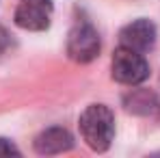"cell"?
Listing matches in <instances>:
<instances>
[{
	"label": "cell",
	"mask_w": 160,
	"mask_h": 158,
	"mask_svg": "<svg viewBox=\"0 0 160 158\" xmlns=\"http://www.w3.org/2000/svg\"><path fill=\"white\" fill-rule=\"evenodd\" d=\"M80 132L93 152H106L115 136V119L104 104H91L80 115Z\"/></svg>",
	"instance_id": "cell-1"
},
{
	"label": "cell",
	"mask_w": 160,
	"mask_h": 158,
	"mask_svg": "<svg viewBox=\"0 0 160 158\" xmlns=\"http://www.w3.org/2000/svg\"><path fill=\"white\" fill-rule=\"evenodd\" d=\"M149 76V65L141 56V52L130 48H119L112 56V78L121 84H141Z\"/></svg>",
	"instance_id": "cell-2"
},
{
	"label": "cell",
	"mask_w": 160,
	"mask_h": 158,
	"mask_svg": "<svg viewBox=\"0 0 160 158\" xmlns=\"http://www.w3.org/2000/svg\"><path fill=\"white\" fill-rule=\"evenodd\" d=\"M67 54L76 63H89L100 54V35L89 22H78L69 30Z\"/></svg>",
	"instance_id": "cell-3"
},
{
	"label": "cell",
	"mask_w": 160,
	"mask_h": 158,
	"mask_svg": "<svg viewBox=\"0 0 160 158\" xmlns=\"http://www.w3.org/2000/svg\"><path fill=\"white\" fill-rule=\"evenodd\" d=\"M52 2L50 0H20L15 9V24L26 30H43L50 26Z\"/></svg>",
	"instance_id": "cell-4"
},
{
	"label": "cell",
	"mask_w": 160,
	"mask_h": 158,
	"mask_svg": "<svg viewBox=\"0 0 160 158\" xmlns=\"http://www.w3.org/2000/svg\"><path fill=\"white\" fill-rule=\"evenodd\" d=\"M119 41L123 48H130L136 52H147L156 43V26L149 20H136L121 30Z\"/></svg>",
	"instance_id": "cell-5"
},
{
	"label": "cell",
	"mask_w": 160,
	"mask_h": 158,
	"mask_svg": "<svg viewBox=\"0 0 160 158\" xmlns=\"http://www.w3.org/2000/svg\"><path fill=\"white\" fill-rule=\"evenodd\" d=\"M72 147H74V139L65 128H48L41 134H37V139H35V150H37V154H43V156L61 154Z\"/></svg>",
	"instance_id": "cell-6"
},
{
	"label": "cell",
	"mask_w": 160,
	"mask_h": 158,
	"mask_svg": "<svg viewBox=\"0 0 160 158\" xmlns=\"http://www.w3.org/2000/svg\"><path fill=\"white\" fill-rule=\"evenodd\" d=\"M11 154H20V150L11 143V141H7V139H0V156H11Z\"/></svg>",
	"instance_id": "cell-7"
},
{
	"label": "cell",
	"mask_w": 160,
	"mask_h": 158,
	"mask_svg": "<svg viewBox=\"0 0 160 158\" xmlns=\"http://www.w3.org/2000/svg\"><path fill=\"white\" fill-rule=\"evenodd\" d=\"M7 48H9V33H7L4 28L0 26V54L4 52Z\"/></svg>",
	"instance_id": "cell-8"
}]
</instances>
